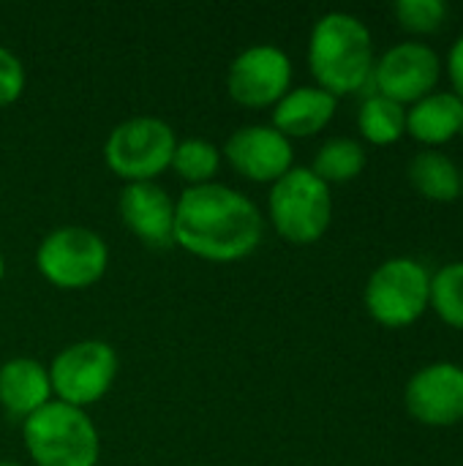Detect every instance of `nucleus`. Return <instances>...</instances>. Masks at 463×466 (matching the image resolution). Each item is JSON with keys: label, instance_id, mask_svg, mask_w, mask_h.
Returning <instances> with one entry per match:
<instances>
[{"label": "nucleus", "instance_id": "nucleus-1", "mask_svg": "<svg viewBox=\"0 0 463 466\" xmlns=\"http://www.w3.org/2000/svg\"><path fill=\"white\" fill-rule=\"evenodd\" d=\"M265 238V216L251 197L226 186H188L175 199L172 246L205 262H237L251 257Z\"/></svg>", "mask_w": 463, "mask_h": 466}, {"label": "nucleus", "instance_id": "nucleus-2", "mask_svg": "<svg viewBox=\"0 0 463 466\" xmlns=\"http://www.w3.org/2000/svg\"><path fill=\"white\" fill-rule=\"evenodd\" d=\"M374 38L363 19L347 11H330L317 19L308 35V68L317 87L330 96L360 93L374 74Z\"/></svg>", "mask_w": 463, "mask_h": 466}, {"label": "nucleus", "instance_id": "nucleus-3", "mask_svg": "<svg viewBox=\"0 0 463 466\" xmlns=\"http://www.w3.org/2000/svg\"><path fill=\"white\" fill-rule=\"evenodd\" d=\"M22 442L35 466H96L101 459L90 415L57 399L22 420Z\"/></svg>", "mask_w": 463, "mask_h": 466}, {"label": "nucleus", "instance_id": "nucleus-4", "mask_svg": "<svg viewBox=\"0 0 463 466\" xmlns=\"http://www.w3.org/2000/svg\"><path fill=\"white\" fill-rule=\"evenodd\" d=\"M267 218L292 246H311L322 240L333 221L330 186L322 183L308 167H292L270 186Z\"/></svg>", "mask_w": 463, "mask_h": 466}, {"label": "nucleus", "instance_id": "nucleus-5", "mask_svg": "<svg viewBox=\"0 0 463 466\" xmlns=\"http://www.w3.org/2000/svg\"><path fill=\"white\" fill-rule=\"evenodd\" d=\"M175 147L177 134L166 120L136 115L109 131L104 142V164L126 183H145L172 167Z\"/></svg>", "mask_w": 463, "mask_h": 466}, {"label": "nucleus", "instance_id": "nucleus-6", "mask_svg": "<svg viewBox=\"0 0 463 466\" xmlns=\"http://www.w3.org/2000/svg\"><path fill=\"white\" fill-rule=\"evenodd\" d=\"M35 268L46 284L79 292L106 276L109 246L96 229L76 224L57 227L41 238L35 248Z\"/></svg>", "mask_w": 463, "mask_h": 466}, {"label": "nucleus", "instance_id": "nucleus-7", "mask_svg": "<svg viewBox=\"0 0 463 466\" xmlns=\"http://www.w3.org/2000/svg\"><path fill=\"white\" fill-rule=\"evenodd\" d=\"M52 396L76 410L98 404L117 380V352L101 339H82L63 347L46 366Z\"/></svg>", "mask_w": 463, "mask_h": 466}, {"label": "nucleus", "instance_id": "nucleus-8", "mask_svg": "<svg viewBox=\"0 0 463 466\" xmlns=\"http://www.w3.org/2000/svg\"><path fill=\"white\" fill-rule=\"evenodd\" d=\"M363 300L371 319L382 328H409L428 309L431 276L420 262L393 257L371 273Z\"/></svg>", "mask_w": 463, "mask_h": 466}, {"label": "nucleus", "instance_id": "nucleus-9", "mask_svg": "<svg viewBox=\"0 0 463 466\" xmlns=\"http://www.w3.org/2000/svg\"><path fill=\"white\" fill-rule=\"evenodd\" d=\"M226 90L248 109L276 106L292 90V60L276 44H251L235 55L226 71Z\"/></svg>", "mask_w": 463, "mask_h": 466}, {"label": "nucleus", "instance_id": "nucleus-10", "mask_svg": "<svg viewBox=\"0 0 463 466\" xmlns=\"http://www.w3.org/2000/svg\"><path fill=\"white\" fill-rule=\"evenodd\" d=\"M439 71H442V63L428 44L404 41V44L390 46L374 63L371 85L377 96H385L407 106L434 93L439 82Z\"/></svg>", "mask_w": 463, "mask_h": 466}, {"label": "nucleus", "instance_id": "nucleus-11", "mask_svg": "<svg viewBox=\"0 0 463 466\" xmlns=\"http://www.w3.org/2000/svg\"><path fill=\"white\" fill-rule=\"evenodd\" d=\"M221 156L251 183H276L295 167V147L281 131L265 123L240 126L229 134Z\"/></svg>", "mask_w": 463, "mask_h": 466}, {"label": "nucleus", "instance_id": "nucleus-12", "mask_svg": "<svg viewBox=\"0 0 463 466\" xmlns=\"http://www.w3.org/2000/svg\"><path fill=\"white\" fill-rule=\"evenodd\" d=\"M407 412L431 429H448L463 420V369L456 363H434L420 369L404 393Z\"/></svg>", "mask_w": 463, "mask_h": 466}, {"label": "nucleus", "instance_id": "nucleus-13", "mask_svg": "<svg viewBox=\"0 0 463 466\" xmlns=\"http://www.w3.org/2000/svg\"><path fill=\"white\" fill-rule=\"evenodd\" d=\"M120 218L131 235L150 248H169L175 235V199L156 180L126 183L117 199Z\"/></svg>", "mask_w": 463, "mask_h": 466}, {"label": "nucleus", "instance_id": "nucleus-14", "mask_svg": "<svg viewBox=\"0 0 463 466\" xmlns=\"http://www.w3.org/2000/svg\"><path fill=\"white\" fill-rule=\"evenodd\" d=\"M338 109V98L317 85L292 87L276 106H273V128L281 131L287 139H306L319 134Z\"/></svg>", "mask_w": 463, "mask_h": 466}, {"label": "nucleus", "instance_id": "nucleus-15", "mask_svg": "<svg viewBox=\"0 0 463 466\" xmlns=\"http://www.w3.org/2000/svg\"><path fill=\"white\" fill-rule=\"evenodd\" d=\"M52 399L49 369L35 358H11L0 366V407L11 418L25 420Z\"/></svg>", "mask_w": 463, "mask_h": 466}, {"label": "nucleus", "instance_id": "nucleus-16", "mask_svg": "<svg viewBox=\"0 0 463 466\" xmlns=\"http://www.w3.org/2000/svg\"><path fill=\"white\" fill-rule=\"evenodd\" d=\"M463 126V101L456 93H431L412 104L407 112V131L428 145L439 147L461 134Z\"/></svg>", "mask_w": 463, "mask_h": 466}, {"label": "nucleus", "instance_id": "nucleus-17", "mask_svg": "<svg viewBox=\"0 0 463 466\" xmlns=\"http://www.w3.org/2000/svg\"><path fill=\"white\" fill-rule=\"evenodd\" d=\"M415 191L431 202H456L461 197V169L439 150H423L409 164Z\"/></svg>", "mask_w": 463, "mask_h": 466}, {"label": "nucleus", "instance_id": "nucleus-18", "mask_svg": "<svg viewBox=\"0 0 463 466\" xmlns=\"http://www.w3.org/2000/svg\"><path fill=\"white\" fill-rule=\"evenodd\" d=\"M357 128L371 145H396L407 134V109L385 96H366L357 112Z\"/></svg>", "mask_w": 463, "mask_h": 466}, {"label": "nucleus", "instance_id": "nucleus-19", "mask_svg": "<svg viewBox=\"0 0 463 466\" xmlns=\"http://www.w3.org/2000/svg\"><path fill=\"white\" fill-rule=\"evenodd\" d=\"M322 183L333 186V183H349L355 180L363 169H366V150L357 139L349 137H333L327 139L317 156L314 164L308 167Z\"/></svg>", "mask_w": 463, "mask_h": 466}, {"label": "nucleus", "instance_id": "nucleus-20", "mask_svg": "<svg viewBox=\"0 0 463 466\" xmlns=\"http://www.w3.org/2000/svg\"><path fill=\"white\" fill-rule=\"evenodd\" d=\"M221 161L224 156L218 145L202 137H186V139H177L169 169H175L177 177L186 180L188 186H207V183H216Z\"/></svg>", "mask_w": 463, "mask_h": 466}, {"label": "nucleus", "instance_id": "nucleus-21", "mask_svg": "<svg viewBox=\"0 0 463 466\" xmlns=\"http://www.w3.org/2000/svg\"><path fill=\"white\" fill-rule=\"evenodd\" d=\"M439 319L456 330H463V262L445 265L431 276V300Z\"/></svg>", "mask_w": 463, "mask_h": 466}, {"label": "nucleus", "instance_id": "nucleus-22", "mask_svg": "<svg viewBox=\"0 0 463 466\" xmlns=\"http://www.w3.org/2000/svg\"><path fill=\"white\" fill-rule=\"evenodd\" d=\"M448 5L442 0H398L396 19L409 33H434L442 27Z\"/></svg>", "mask_w": 463, "mask_h": 466}, {"label": "nucleus", "instance_id": "nucleus-23", "mask_svg": "<svg viewBox=\"0 0 463 466\" xmlns=\"http://www.w3.org/2000/svg\"><path fill=\"white\" fill-rule=\"evenodd\" d=\"M25 82L27 74L22 60L11 49L0 46V109L19 101V96L25 93Z\"/></svg>", "mask_w": 463, "mask_h": 466}, {"label": "nucleus", "instance_id": "nucleus-24", "mask_svg": "<svg viewBox=\"0 0 463 466\" xmlns=\"http://www.w3.org/2000/svg\"><path fill=\"white\" fill-rule=\"evenodd\" d=\"M448 71H450V82L456 87V96L463 101V35L453 44V49L448 55Z\"/></svg>", "mask_w": 463, "mask_h": 466}, {"label": "nucleus", "instance_id": "nucleus-25", "mask_svg": "<svg viewBox=\"0 0 463 466\" xmlns=\"http://www.w3.org/2000/svg\"><path fill=\"white\" fill-rule=\"evenodd\" d=\"M3 276H5V259H3V254H0V284H3Z\"/></svg>", "mask_w": 463, "mask_h": 466}, {"label": "nucleus", "instance_id": "nucleus-26", "mask_svg": "<svg viewBox=\"0 0 463 466\" xmlns=\"http://www.w3.org/2000/svg\"><path fill=\"white\" fill-rule=\"evenodd\" d=\"M0 466H22V464H16V461H0Z\"/></svg>", "mask_w": 463, "mask_h": 466}, {"label": "nucleus", "instance_id": "nucleus-27", "mask_svg": "<svg viewBox=\"0 0 463 466\" xmlns=\"http://www.w3.org/2000/svg\"><path fill=\"white\" fill-rule=\"evenodd\" d=\"M461 194H463V172H461Z\"/></svg>", "mask_w": 463, "mask_h": 466}, {"label": "nucleus", "instance_id": "nucleus-28", "mask_svg": "<svg viewBox=\"0 0 463 466\" xmlns=\"http://www.w3.org/2000/svg\"><path fill=\"white\" fill-rule=\"evenodd\" d=\"M458 137H463V126H461V134H458Z\"/></svg>", "mask_w": 463, "mask_h": 466}]
</instances>
